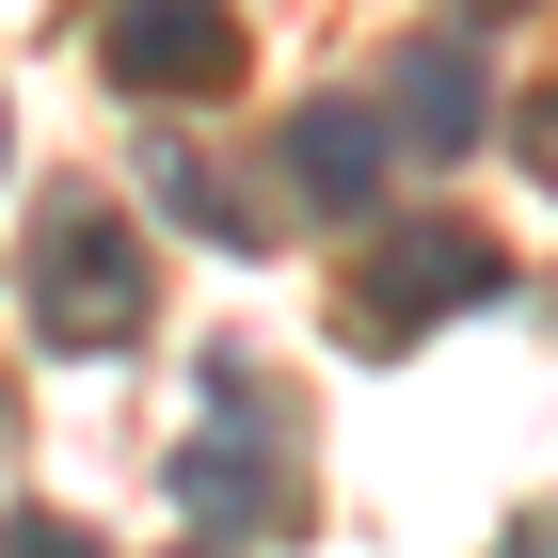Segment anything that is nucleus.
<instances>
[{
	"label": "nucleus",
	"instance_id": "3",
	"mask_svg": "<svg viewBox=\"0 0 558 558\" xmlns=\"http://www.w3.org/2000/svg\"><path fill=\"white\" fill-rule=\"evenodd\" d=\"M511 288V256L478 240V223H399L384 256H367V336H415V319H463V303Z\"/></svg>",
	"mask_w": 558,
	"mask_h": 558
},
{
	"label": "nucleus",
	"instance_id": "4",
	"mask_svg": "<svg viewBox=\"0 0 558 558\" xmlns=\"http://www.w3.org/2000/svg\"><path fill=\"white\" fill-rule=\"evenodd\" d=\"M384 160H399V129L367 112V96H303V112H288V192H303V208L367 223V208H384Z\"/></svg>",
	"mask_w": 558,
	"mask_h": 558
},
{
	"label": "nucleus",
	"instance_id": "1",
	"mask_svg": "<svg viewBox=\"0 0 558 558\" xmlns=\"http://www.w3.org/2000/svg\"><path fill=\"white\" fill-rule=\"evenodd\" d=\"M33 336L48 351H129L144 336V240L96 192H64V208L33 223Z\"/></svg>",
	"mask_w": 558,
	"mask_h": 558
},
{
	"label": "nucleus",
	"instance_id": "5",
	"mask_svg": "<svg viewBox=\"0 0 558 558\" xmlns=\"http://www.w3.org/2000/svg\"><path fill=\"white\" fill-rule=\"evenodd\" d=\"M384 129L415 144V160H463V144L495 129V112H478V48H463V33H415V48H399V81H384Z\"/></svg>",
	"mask_w": 558,
	"mask_h": 558
},
{
	"label": "nucleus",
	"instance_id": "10",
	"mask_svg": "<svg viewBox=\"0 0 558 558\" xmlns=\"http://www.w3.org/2000/svg\"><path fill=\"white\" fill-rule=\"evenodd\" d=\"M463 16H511V0H463Z\"/></svg>",
	"mask_w": 558,
	"mask_h": 558
},
{
	"label": "nucleus",
	"instance_id": "6",
	"mask_svg": "<svg viewBox=\"0 0 558 558\" xmlns=\"http://www.w3.org/2000/svg\"><path fill=\"white\" fill-rule=\"evenodd\" d=\"M144 192H160V208L192 223V240H208V256H271V240H256V208H240V192H223V175L192 160V144H175V129L144 144Z\"/></svg>",
	"mask_w": 558,
	"mask_h": 558
},
{
	"label": "nucleus",
	"instance_id": "9",
	"mask_svg": "<svg viewBox=\"0 0 558 558\" xmlns=\"http://www.w3.org/2000/svg\"><path fill=\"white\" fill-rule=\"evenodd\" d=\"M495 558H558V526H511V543H495Z\"/></svg>",
	"mask_w": 558,
	"mask_h": 558
},
{
	"label": "nucleus",
	"instance_id": "7",
	"mask_svg": "<svg viewBox=\"0 0 558 558\" xmlns=\"http://www.w3.org/2000/svg\"><path fill=\"white\" fill-rule=\"evenodd\" d=\"M0 558H96V526H48V511H16V526H0Z\"/></svg>",
	"mask_w": 558,
	"mask_h": 558
},
{
	"label": "nucleus",
	"instance_id": "2",
	"mask_svg": "<svg viewBox=\"0 0 558 558\" xmlns=\"http://www.w3.org/2000/svg\"><path fill=\"white\" fill-rule=\"evenodd\" d=\"M96 48H112L129 96H223L240 81V16H223V0H112Z\"/></svg>",
	"mask_w": 558,
	"mask_h": 558
},
{
	"label": "nucleus",
	"instance_id": "8",
	"mask_svg": "<svg viewBox=\"0 0 558 558\" xmlns=\"http://www.w3.org/2000/svg\"><path fill=\"white\" fill-rule=\"evenodd\" d=\"M526 175L558 192V96H526Z\"/></svg>",
	"mask_w": 558,
	"mask_h": 558
}]
</instances>
